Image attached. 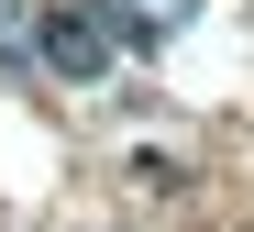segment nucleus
Returning <instances> with one entry per match:
<instances>
[{"instance_id": "f03ea898", "label": "nucleus", "mask_w": 254, "mask_h": 232, "mask_svg": "<svg viewBox=\"0 0 254 232\" xmlns=\"http://www.w3.org/2000/svg\"><path fill=\"white\" fill-rule=\"evenodd\" d=\"M89 11H100V33H111V44H177L199 0H89Z\"/></svg>"}, {"instance_id": "7ed1b4c3", "label": "nucleus", "mask_w": 254, "mask_h": 232, "mask_svg": "<svg viewBox=\"0 0 254 232\" xmlns=\"http://www.w3.org/2000/svg\"><path fill=\"white\" fill-rule=\"evenodd\" d=\"M0 56H33V22H11V0H0Z\"/></svg>"}, {"instance_id": "f257e3e1", "label": "nucleus", "mask_w": 254, "mask_h": 232, "mask_svg": "<svg viewBox=\"0 0 254 232\" xmlns=\"http://www.w3.org/2000/svg\"><path fill=\"white\" fill-rule=\"evenodd\" d=\"M33 56H45L56 77H100L111 67V33H100L89 0H56V11H33Z\"/></svg>"}]
</instances>
